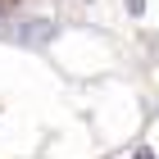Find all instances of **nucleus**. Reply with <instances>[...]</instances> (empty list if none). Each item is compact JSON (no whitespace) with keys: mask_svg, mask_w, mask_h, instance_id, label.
I'll list each match as a JSON object with an SVG mask.
<instances>
[{"mask_svg":"<svg viewBox=\"0 0 159 159\" xmlns=\"http://www.w3.org/2000/svg\"><path fill=\"white\" fill-rule=\"evenodd\" d=\"M136 159H150V155H136Z\"/></svg>","mask_w":159,"mask_h":159,"instance_id":"obj_1","label":"nucleus"}]
</instances>
